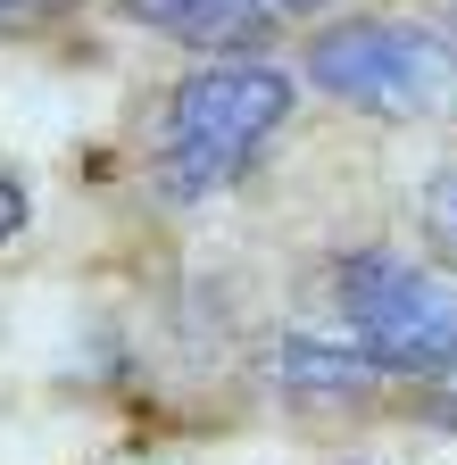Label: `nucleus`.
<instances>
[{
    "mask_svg": "<svg viewBox=\"0 0 457 465\" xmlns=\"http://www.w3.org/2000/svg\"><path fill=\"white\" fill-rule=\"evenodd\" d=\"M292 75L266 67V58H216V67L184 75L175 100H166V192L175 200H200L216 183L250 174V158L283 134L292 116Z\"/></svg>",
    "mask_w": 457,
    "mask_h": 465,
    "instance_id": "nucleus-1",
    "label": "nucleus"
},
{
    "mask_svg": "<svg viewBox=\"0 0 457 465\" xmlns=\"http://www.w3.org/2000/svg\"><path fill=\"white\" fill-rule=\"evenodd\" d=\"M333 308L350 316V349L374 374L441 382L457 366V282L391 250H358L333 274Z\"/></svg>",
    "mask_w": 457,
    "mask_h": 465,
    "instance_id": "nucleus-2",
    "label": "nucleus"
},
{
    "mask_svg": "<svg viewBox=\"0 0 457 465\" xmlns=\"http://www.w3.org/2000/svg\"><path fill=\"white\" fill-rule=\"evenodd\" d=\"M308 84L366 116H441L457 108V42L416 17H350L308 42Z\"/></svg>",
    "mask_w": 457,
    "mask_h": 465,
    "instance_id": "nucleus-3",
    "label": "nucleus"
},
{
    "mask_svg": "<svg viewBox=\"0 0 457 465\" xmlns=\"http://www.w3.org/2000/svg\"><path fill=\"white\" fill-rule=\"evenodd\" d=\"M117 9L184 50H216V58H250L274 34V0H117Z\"/></svg>",
    "mask_w": 457,
    "mask_h": 465,
    "instance_id": "nucleus-4",
    "label": "nucleus"
},
{
    "mask_svg": "<svg viewBox=\"0 0 457 465\" xmlns=\"http://www.w3.org/2000/svg\"><path fill=\"white\" fill-rule=\"evenodd\" d=\"M366 374L374 366L358 358V349H333V341H308V332H292V341L266 349V382L274 391H300V399H358Z\"/></svg>",
    "mask_w": 457,
    "mask_h": 465,
    "instance_id": "nucleus-5",
    "label": "nucleus"
},
{
    "mask_svg": "<svg viewBox=\"0 0 457 465\" xmlns=\"http://www.w3.org/2000/svg\"><path fill=\"white\" fill-rule=\"evenodd\" d=\"M424 242L457 266V166H441L432 183H424Z\"/></svg>",
    "mask_w": 457,
    "mask_h": 465,
    "instance_id": "nucleus-6",
    "label": "nucleus"
},
{
    "mask_svg": "<svg viewBox=\"0 0 457 465\" xmlns=\"http://www.w3.org/2000/svg\"><path fill=\"white\" fill-rule=\"evenodd\" d=\"M17 232H25V183H17V174H0V250H9Z\"/></svg>",
    "mask_w": 457,
    "mask_h": 465,
    "instance_id": "nucleus-7",
    "label": "nucleus"
},
{
    "mask_svg": "<svg viewBox=\"0 0 457 465\" xmlns=\"http://www.w3.org/2000/svg\"><path fill=\"white\" fill-rule=\"evenodd\" d=\"M59 0H0V25H34V17H50Z\"/></svg>",
    "mask_w": 457,
    "mask_h": 465,
    "instance_id": "nucleus-8",
    "label": "nucleus"
},
{
    "mask_svg": "<svg viewBox=\"0 0 457 465\" xmlns=\"http://www.w3.org/2000/svg\"><path fill=\"white\" fill-rule=\"evenodd\" d=\"M274 9H292V17H308V9H324V0H274Z\"/></svg>",
    "mask_w": 457,
    "mask_h": 465,
    "instance_id": "nucleus-9",
    "label": "nucleus"
},
{
    "mask_svg": "<svg viewBox=\"0 0 457 465\" xmlns=\"http://www.w3.org/2000/svg\"><path fill=\"white\" fill-rule=\"evenodd\" d=\"M449 42H457V25H449Z\"/></svg>",
    "mask_w": 457,
    "mask_h": 465,
    "instance_id": "nucleus-10",
    "label": "nucleus"
}]
</instances>
